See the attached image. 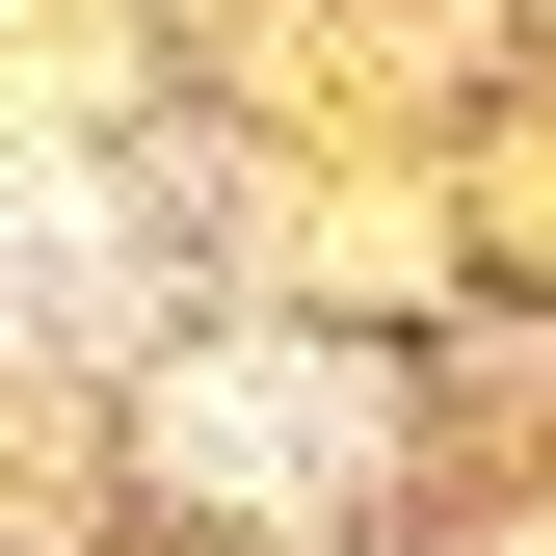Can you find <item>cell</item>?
<instances>
[{"label":"cell","instance_id":"1","mask_svg":"<svg viewBox=\"0 0 556 556\" xmlns=\"http://www.w3.org/2000/svg\"><path fill=\"white\" fill-rule=\"evenodd\" d=\"M186 477H213V504H318L344 477V371H292V344H265V371H186Z\"/></svg>","mask_w":556,"mask_h":556}]
</instances>
